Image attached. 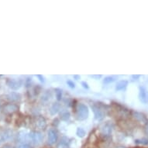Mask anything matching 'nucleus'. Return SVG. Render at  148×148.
I'll return each mask as SVG.
<instances>
[{
    "mask_svg": "<svg viewBox=\"0 0 148 148\" xmlns=\"http://www.w3.org/2000/svg\"><path fill=\"white\" fill-rule=\"evenodd\" d=\"M88 109L86 105L83 103H78L75 106V117L76 119L80 121L85 120L88 116Z\"/></svg>",
    "mask_w": 148,
    "mask_h": 148,
    "instance_id": "nucleus-1",
    "label": "nucleus"
},
{
    "mask_svg": "<svg viewBox=\"0 0 148 148\" xmlns=\"http://www.w3.org/2000/svg\"><path fill=\"white\" fill-rule=\"evenodd\" d=\"M92 110L95 115V118L97 120H102L105 117V109L104 106L101 103L98 104H93L92 106Z\"/></svg>",
    "mask_w": 148,
    "mask_h": 148,
    "instance_id": "nucleus-2",
    "label": "nucleus"
},
{
    "mask_svg": "<svg viewBox=\"0 0 148 148\" xmlns=\"http://www.w3.org/2000/svg\"><path fill=\"white\" fill-rule=\"evenodd\" d=\"M28 138L34 145H38L44 140V136L39 131H32L28 135Z\"/></svg>",
    "mask_w": 148,
    "mask_h": 148,
    "instance_id": "nucleus-3",
    "label": "nucleus"
},
{
    "mask_svg": "<svg viewBox=\"0 0 148 148\" xmlns=\"http://www.w3.org/2000/svg\"><path fill=\"white\" fill-rule=\"evenodd\" d=\"M6 85L12 90H18L22 87L23 81L16 78H8L6 80Z\"/></svg>",
    "mask_w": 148,
    "mask_h": 148,
    "instance_id": "nucleus-4",
    "label": "nucleus"
},
{
    "mask_svg": "<svg viewBox=\"0 0 148 148\" xmlns=\"http://www.w3.org/2000/svg\"><path fill=\"white\" fill-rule=\"evenodd\" d=\"M139 99L143 104L148 103V90L143 86L140 87L139 90Z\"/></svg>",
    "mask_w": 148,
    "mask_h": 148,
    "instance_id": "nucleus-5",
    "label": "nucleus"
},
{
    "mask_svg": "<svg viewBox=\"0 0 148 148\" xmlns=\"http://www.w3.org/2000/svg\"><path fill=\"white\" fill-rule=\"evenodd\" d=\"M58 138V132L54 129H51L48 131V143L51 145H53L56 143Z\"/></svg>",
    "mask_w": 148,
    "mask_h": 148,
    "instance_id": "nucleus-6",
    "label": "nucleus"
},
{
    "mask_svg": "<svg viewBox=\"0 0 148 148\" xmlns=\"http://www.w3.org/2000/svg\"><path fill=\"white\" fill-rule=\"evenodd\" d=\"M19 109V107L16 104H7L5 105L4 108H3V110H4V112L7 113V114H12V113H15Z\"/></svg>",
    "mask_w": 148,
    "mask_h": 148,
    "instance_id": "nucleus-7",
    "label": "nucleus"
},
{
    "mask_svg": "<svg viewBox=\"0 0 148 148\" xmlns=\"http://www.w3.org/2000/svg\"><path fill=\"white\" fill-rule=\"evenodd\" d=\"M111 132H112V127L109 123L105 124L101 129V134L105 137H108L111 134Z\"/></svg>",
    "mask_w": 148,
    "mask_h": 148,
    "instance_id": "nucleus-8",
    "label": "nucleus"
},
{
    "mask_svg": "<svg viewBox=\"0 0 148 148\" xmlns=\"http://www.w3.org/2000/svg\"><path fill=\"white\" fill-rule=\"evenodd\" d=\"M36 127H38V128L40 129H43V130H44V129L46 128L47 126V123H46V120H45V119H44V117L42 116H39L37 117L36 119Z\"/></svg>",
    "mask_w": 148,
    "mask_h": 148,
    "instance_id": "nucleus-9",
    "label": "nucleus"
},
{
    "mask_svg": "<svg viewBox=\"0 0 148 148\" xmlns=\"http://www.w3.org/2000/svg\"><path fill=\"white\" fill-rule=\"evenodd\" d=\"M128 85V82L126 80H122L118 82L116 85V91H122V90L126 89V88Z\"/></svg>",
    "mask_w": 148,
    "mask_h": 148,
    "instance_id": "nucleus-10",
    "label": "nucleus"
},
{
    "mask_svg": "<svg viewBox=\"0 0 148 148\" xmlns=\"http://www.w3.org/2000/svg\"><path fill=\"white\" fill-rule=\"evenodd\" d=\"M20 95L16 93V92H11L7 95V99L12 102H16L18 100H20Z\"/></svg>",
    "mask_w": 148,
    "mask_h": 148,
    "instance_id": "nucleus-11",
    "label": "nucleus"
},
{
    "mask_svg": "<svg viewBox=\"0 0 148 148\" xmlns=\"http://www.w3.org/2000/svg\"><path fill=\"white\" fill-rule=\"evenodd\" d=\"M11 134H12V133H11L10 130H7V131L3 132V134L0 135V143H3V142H4V141L7 140L8 139L10 138V136H12Z\"/></svg>",
    "mask_w": 148,
    "mask_h": 148,
    "instance_id": "nucleus-12",
    "label": "nucleus"
},
{
    "mask_svg": "<svg viewBox=\"0 0 148 148\" xmlns=\"http://www.w3.org/2000/svg\"><path fill=\"white\" fill-rule=\"evenodd\" d=\"M59 109H60V105H59L58 103H53V106L51 107V110H50L51 114L55 115L56 113L58 112Z\"/></svg>",
    "mask_w": 148,
    "mask_h": 148,
    "instance_id": "nucleus-13",
    "label": "nucleus"
},
{
    "mask_svg": "<svg viewBox=\"0 0 148 148\" xmlns=\"http://www.w3.org/2000/svg\"><path fill=\"white\" fill-rule=\"evenodd\" d=\"M116 79V76H107L103 80V82H104V84H110V83H112L113 82H115Z\"/></svg>",
    "mask_w": 148,
    "mask_h": 148,
    "instance_id": "nucleus-14",
    "label": "nucleus"
},
{
    "mask_svg": "<svg viewBox=\"0 0 148 148\" xmlns=\"http://www.w3.org/2000/svg\"><path fill=\"white\" fill-rule=\"evenodd\" d=\"M70 118V113L68 111H63L61 113V119L64 121H67Z\"/></svg>",
    "mask_w": 148,
    "mask_h": 148,
    "instance_id": "nucleus-15",
    "label": "nucleus"
},
{
    "mask_svg": "<svg viewBox=\"0 0 148 148\" xmlns=\"http://www.w3.org/2000/svg\"><path fill=\"white\" fill-rule=\"evenodd\" d=\"M135 143L137 144H141V145H148V140L146 138L139 139L135 140Z\"/></svg>",
    "mask_w": 148,
    "mask_h": 148,
    "instance_id": "nucleus-16",
    "label": "nucleus"
},
{
    "mask_svg": "<svg viewBox=\"0 0 148 148\" xmlns=\"http://www.w3.org/2000/svg\"><path fill=\"white\" fill-rule=\"evenodd\" d=\"M76 134L79 137H84L85 135V130L82 128H78Z\"/></svg>",
    "mask_w": 148,
    "mask_h": 148,
    "instance_id": "nucleus-17",
    "label": "nucleus"
},
{
    "mask_svg": "<svg viewBox=\"0 0 148 148\" xmlns=\"http://www.w3.org/2000/svg\"><path fill=\"white\" fill-rule=\"evenodd\" d=\"M55 94H56V97L58 100H61V97H62V91L59 88H56L55 89Z\"/></svg>",
    "mask_w": 148,
    "mask_h": 148,
    "instance_id": "nucleus-18",
    "label": "nucleus"
},
{
    "mask_svg": "<svg viewBox=\"0 0 148 148\" xmlns=\"http://www.w3.org/2000/svg\"><path fill=\"white\" fill-rule=\"evenodd\" d=\"M134 117L136 118L137 119H140V120H142L143 121L144 119H145V117L143 116V115L140 114V113H139V112H134Z\"/></svg>",
    "mask_w": 148,
    "mask_h": 148,
    "instance_id": "nucleus-19",
    "label": "nucleus"
},
{
    "mask_svg": "<svg viewBox=\"0 0 148 148\" xmlns=\"http://www.w3.org/2000/svg\"><path fill=\"white\" fill-rule=\"evenodd\" d=\"M17 148H30V147L27 143H21L17 147Z\"/></svg>",
    "mask_w": 148,
    "mask_h": 148,
    "instance_id": "nucleus-20",
    "label": "nucleus"
},
{
    "mask_svg": "<svg viewBox=\"0 0 148 148\" xmlns=\"http://www.w3.org/2000/svg\"><path fill=\"white\" fill-rule=\"evenodd\" d=\"M67 84H68V86H69L70 88H74L75 87V83L73 82L72 81H71V80L67 81Z\"/></svg>",
    "mask_w": 148,
    "mask_h": 148,
    "instance_id": "nucleus-21",
    "label": "nucleus"
},
{
    "mask_svg": "<svg viewBox=\"0 0 148 148\" xmlns=\"http://www.w3.org/2000/svg\"><path fill=\"white\" fill-rule=\"evenodd\" d=\"M90 77L91 78H95V79H99V78H102V75H90Z\"/></svg>",
    "mask_w": 148,
    "mask_h": 148,
    "instance_id": "nucleus-22",
    "label": "nucleus"
},
{
    "mask_svg": "<svg viewBox=\"0 0 148 148\" xmlns=\"http://www.w3.org/2000/svg\"><path fill=\"white\" fill-rule=\"evenodd\" d=\"M82 85H83V87L85 88H88V84L86 82H83L82 83Z\"/></svg>",
    "mask_w": 148,
    "mask_h": 148,
    "instance_id": "nucleus-23",
    "label": "nucleus"
},
{
    "mask_svg": "<svg viewBox=\"0 0 148 148\" xmlns=\"http://www.w3.org/2000/svg\"><path fill=\"white\" fill-rule=\"evenodd\" d=\"M2 148H12V146L9 145V144H5V145H4Z\"/></svg>",
    "mask_w": 148,
    "mask_h": 148,
    "instance_id": "nucleus-24",
    "label": "nucleus"
},
{
    "mask_svg": "<svg viewBox=\"0 0 148 148\" xmlns=\"http://www.w3.org/2000/svg\"><path fill=\"white\" fill-rule=\"evenodd\" d=\"M36 77H38V78H40V80L41 81V82H44V77H43V76L39 75H36Z\"/></svg>",
    "mask_w": 148,
    "mask_h": 148,
    "instance_id": "nucleus-25",
    "label": "nucleus"
},
{
    "mask_svg": "<svg viewBox=\"0 0 148 148\" xmlns=\"http://www.w3.org/2000/svg\"><path fill=\"white\" fill-rule=\"evenodd\" d=\"M74 78H76L77 80H78V79L80 78V76H78V75H74Z\"/></svg>",
    "mask_w": 148,
    "mask_h": 148,
    "instance_id": "nucleus-26",
    "label": "nucleus"
},
{
    "mask_svg": "<svg viewBox=\"0 0 148 148\" xmlns=\"http://www.w3.org/2000/svg\"><path fill=\"white\" fill-rule=\"evenodd\" d=\"M133 78H140V75H133Z\"/></svg>",
    "mask_w": 148,
    "mask_h": 148,
    "instance_id": "nucleus-27",
    "label": "nucleus"
},
{
    "mask_svg": "<svg viewBox=\"0 0 148 148\" xmlns=\"http://www.w3.org/2000/svg\"><path fill=\"white\" fill-rule=\"evenodd\" d=\"M116 148H123V147H116Z\"/></svg>",
    "mask_w": 148,
    "mask_h": 148,
    "instance_id": "nucleus-28",
    "label": "nucleus"
}]
</instances>
